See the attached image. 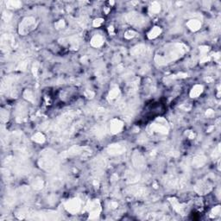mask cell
Segmentation results:
<instances>
[{"instance_id":"1","label":"cell","mask_w":221,"mask_h":221,"mask_svg":"<svg viewBox=\"0 0 221 221\" xmlns=\"http://www.w3.org/2000/svg\"><path fill=\"white\" fill-rule=\"evenodd\" d=\"M184 49L185 48H183L182 44L171 45L170 48L166 49V51L163 55L156 56V62L158 63H161V62L168 63L171 61H174L177 58L182 56V55L185 51Z\"/></svg>"},{"instance_id":"2","label":"cell","mask_w":221,"mask_h":221,"mask_svg":"<svg viewBox=\"0 0 221 221\" xmlns=\"http://www.w3.org/2000/svg\"><path fill=\"white\" fill-rule=\"evenodd\" d=\"M36 27V19L34 17H25L19 24V33L22 35H27L34 30Z\"/></svg>"},{"instance_id":"3","label":"cell","mask_w":221,"mask_h":221,"mask_svg":"<svg viewBox=\"0 0 221 221\" xmlns=\"http://www.w3.org/2000/svg\"><path fill=\"white\" fill-rule=\"evenodd\" d=\"M126 18L128 22L136 25H140L141 24L144 23V19L142 17V16H140L137 13H130L127 15Z\"/></svg>"},{"instance_id":"4","label":"cell","mask_w":221,"mask_h":221,"mask_svg":"<svg viewBox=\"0 0 221 221\" xmlns=\"http://www.w3.org/2000/svg\"><path fill=\"white\" fill-rule=\"evenodd\" d=\"M80 206H81V202L79 200H72L66 205V208L71 213H76L80 209Z\"/></svg>"},{"instance_id":"5","label":"cell","mask_w":221,"mask_h":221,"mask_svg":"<svg viewBox=\"0 0 221 221\" xmlns=\"http://www.w3.org/2000/svg\"><path fill=\"white\" fill-rule=\"evenodd\" d=\"M111 131L112 133H118L123 128V123L118 119H113L111 122Z\"/></svg>"},{"instance_id":"6","label":"cell","mask_w":221,"mask_h":221,"mask_svg":"<svg viewBox=\"0 0 221 221\" xmlns=\"http://www.w3.org/2000/svg\"><path fill=\"white\" fill-rule=\"evenodd\" d=\"M124 150H125V147L120 144H113L112 146H110L108 149V152L112 155H118L123 153Z\"/></svg>"},{"instance_id":"7","label":"cell","mask_w":221,"mask_h":221,"mask_svg":"<svg viewBox=\"0 0 221 221\" xmlns=\"http://www.w3.org/2000/svg\"><path fill=\"white\" fill-rule=\"evenodd\" d=\"M165 125H166V124H158V123H155V124L152 125V131L157 133H163V134L167 133L168 128L166 127Z\"/></svg>"},{"instance_id":"8","label":"cell","mask_w":221,"mask_h":221,"mask_svg":"<svg viewBox=\"0 0 221 221\" xmlns=\"http://www.w3.org/2000/svg\"><path fill=\"white\" fill-rule=\"evenodd\" d=\"M202 89H203L202 86L196 85V86H194V87H193V89H192V91H191V93H190V96H191L192 98H196V97H198L199 95L202 93Z\"/></svg>"},{"instance_id":"9","label":"cell","mask_w":221,"mask_h":221,"mask_svg":"<svg viewBox=\"0 0 221 221\" xmlns=\"http://www.w3.org/2000/svg\"><path fill=\"white\" fill-rule=\"evenodd\" d=\"M187 25L188 26L189 29H191L192 30H197L200 27V23L198 20L193 19V20H190L189 22L187 24Z\"/></svg>"},{"instance_id":"10","label":"cell","mask_w":221,"mask_h":221,"mask_svg":"<svg viewBox=\"0 0 221 221\" xmlns=\"http://www.w3.org/2000/svg\"><path fill=\"white\" fill-rule=\"evenodd\" d=\"M161 33V29L160 27H154L151 30V31L149 33V38L150 39H154V38L157 37L158 36L160 35Z\"/></svg>"},{"instance_id":"11","label":"cell","mask_w":221,"mask_h":221,"mask_svg":"<svg viewBox=\"0 0 221 221\" xmlns=\"http://www.w3.org/2000/svg\"><path fill=\"white\" fill-rule=\"evenodd\" d=\"M92 44L94 47H99L103 44V39L101 36H94L92 39Z\"/></svg>"},{"instance_id":"12","label":"cell","mask_w":221,"mask_h":221,"mask_svg":"<svg viewBox=\"0 0 221 221\" xmlns=\"http://www.w3.org/2000/svg\"><path fill=\"white\" fill-rule=\"evenodd\" d=\"M21 5L22 4L19 1H9L6 3V6L8 8H19Z\"/></svg>"},{"instance_id":"13","label":"cell","mask_w":221,"mask_h":221,"mask_svg":"<svg viewBox=\"0 0 221 221\" xmlns=\"http://www.w3.org/2000/svg\"><path fill=\"white\" fill-rule=\"evenodd\" d=\"M160 9H161L160 5L158 3H156V2H155V3L152 4V5L150 6V11L152 13H157L160 11Z\"/></svg>"},{"instance_id":"14","label":"cell","mask_w":221,"mask_h":221,"mask_svg":"<svg viewBox=\"0 0 221 221\" xmlns=\"http://www.w3.org/2000/svg\"><path fill=\"white\" fill-rule=\"evenodd\" d=\"M34 140L37 143H43L44 141V137L42 133H36L35 136H34Z\"/></svg>"},{"instance_id":"15","label":"cell","mask_w":221,"mask_h":221,"mask_svg":"<svg viewBox=\"0 0 221 221\" xmlns=\"http://www.w3.org/2000/svg\"><path fill=\"white\" fill-rule=\"evenodd\" d=\"M118 89H114V90H112L110 93V98L115 99L118 97Z\"/></svg>"},{"instance_id":"16","label":"cell","mask_w":221,"mask_h":221,"mask_svg":"<svg viewBox=\"0 0 221 221\" xmlns=\"http://www.w3.org/2000/svg\"><path fill=\"white\" fill-rule=\"evenodd\" d=\"M102 23H103V20L102 19H98V20H95L93 24H94V26H99Z\"/></svg>"}]
</instances>
